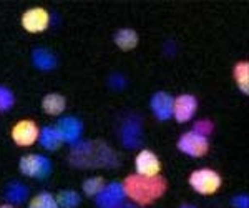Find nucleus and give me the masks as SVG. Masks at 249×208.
Masks as SVG:
<instances>
[{
  "label": "nucleus",
  "mask_w": 249,
  "mask_h": 208,
  "mask_svg": "<svg viewBox=\"0 0 249 208\" xmlns=\"http://www.w3.org/2000/svg\"><path fill=\"white\" fill-rule=\"evenodd\" d=\"M173 102H175V98L168 92H156L150 102L151 112L158 120L166 122L173 117Z\"/></svg>",
  "instance_id": "nucleus-11"
},
{
  "label": "nucleus",
  "mask_w": 249,
  "mask_h": 208,
  "mask_svg": "<svg viewBox=\"0 0 249 208\" xmlns=\"http://www.w3.org/2000/svg\"><path fill=\"white\" fill-rule=\"evenodd\" d=\"M105 180L102 177H91V178H87L83 182V191L88 195V197H96L103 189H105Z\"/></svg>",
  "instance_id": "nucleus-21"
},
{
  "label": "nucleus",
  "mask_w": 249,
  "mask_h": 208,
  "mask_svg": "<svg viewBox=\"0 0 249 208\" xmlns=\"http://www.w3.org/2000/svg\"><path fill=\"white\" fill-rule=\"evenodd\" d=\"M115 43L122 50H131L138 45V35L131 29H122L115 34Z\"/></svg>",
  "instance_id": "nucleus-16"
},
{
  "label": "nucleus",
  "mask_w": 249,
  "mask_h": 208,
  "mask_svg": "<svg viewBox=\"0 0 249 208\" xmlns=\"http://www.w3.org/2000/svg\"><path fill=\"white\" fill-rule=\"evenodd\" d=\"M213 122H210V120H198V122L195 123V129H193V132H196V133L203 135V137H208V135L213 132Z\"/></svg>",
  "instance_id": "nucleus-23"
},
{
  "label": "nucleus",
  "mask_w": 249,
  "mask_h": 208,
  "mask_svg": "<svg viewBox=\"0 0 249 208\" xmlns=\"http://www.w3.org/2000/svg\"><path fill=\"white\" fill-rule=\"evenodd\" d=\"M234 80L238 83L239 90L243 94L249 92V63L248 62H239L234 67Z\"/></svg>",
  "instance_id": "nucleus-18"
},
{
  "label": "nucleus",
  "mask_w": 249,
  "mask_h": 208,
  "mask_svg": "<svg viewBox=\"0 0 249 208\" xmlns=\"http://www.w3.org/2000/svg\"><path fill=\"white\" fill-rule=\"evenodd\" d=\"M38 140H40V145H42L45 150H50V151L58 150L63 143V140L60 137V133L55 127H43V129L40 130Z\"/></svg>",
  "instance_id": "nucleus-14"
},
{
  "label": "nucleus",
  "mask_w": 249,
  "mask_h": 208,
  "mask_svg": "<svg viewBox=\"0 0 249 208\" xmlns=\"http://www.w3.org/2000/svg\"><path fill=\"white\" fill-rule=\"evenodd\" d=\"M55 129L60 133L63 142L67 143H77L80 137H82V132H83V125L78 118L75 117H63L60 118L55 125Z\"/></svg>",
  "instance_id": "nucleus-10"
},
{
  "label": "nucleus",
  "mask_w": 249,
  "mask_h": 208,
  "mask_svg": "<svg viewBox=\"0 0 249 208\" xmlns=\"http://www.w3.org/2000/svg\"><path fill=\"white\" fill-rule=\"evenodd\" d=\"M67 107V100L60 94H48L42 100V109L48 115H60L63 113Z\"/></svg>",
  "instance_id": "nucleus-15"
},
{
  "label": "nucleus",
  "mask_w": 249,
  "mask_h": 208,
  "mask_svg": "<svg viewBox=\"0 0 249 208\" xmlns=\"http://www.w3.org/2000/svg\"><path fill=\"white\" fill-rule=\"evenodd\" d=\"M232 207L234 208H249L248 195H238V197L232 198Z\"/></svg>",
  "instance_id": "nucleus-24"
},
{
  "label": "nucleus",
  "mask_w": 249,
  "mask_h": 208,
  "mask_svg": "<svg viewBox=\"0 0 249 208\" xmlns=\"http://www.w3.org/2000/svg\"><path fill=\"white\" fill-rule=\"evenodd\" d=\"M124 190L122 183H108L105 189L96 195V205L100 208H120L124 200Z\"/></svg>",
  "instance_id": "nucleus-8"
},
{
  "label": "nucleus",
  "mask_w": 249,
  "mask_h": 208,
  "mask_svg": "<svg viewBox=\"0 0 249 208\" xmlns=\"http://www.w3.org/2000/svg\"><path fill=\"white\" fill-rule=\"evenodd\" d=\"M14 103H15V97L12 94V90L0 85V113L9 112L14 107Z\"/></svg>",
  "instance_id": "nucleus-22"
},
{
  "label": "nucleus",
  "mask_w": 249,
  "mask_h": 208,
  "mask_svg": "<svg viewBox=\"0 0 249 208\" xmlns=\"http://www.w3.org/2000/svg\"><path fill=\"white\" fill-rule=\"evenodd\" d=\"M181 208H196V207H193V205H183Z\"/></svg>",
  "instance_id": "nucleus-26"
},
{
  "label": "nucleus",
  "mask_w": 249,
  "mask_h": 208,
  "mask_svg": "<svg viewBox=\"0 0 249 208\" xmlns=\"http://www.w3.org/2000/svg\"><path fill=\"white\" fill-rule=\"evenodd\" d=\"M196 110H198V100L191 94H183L175 98L173 102V117L176 122L186 123L195 117Z\"/></svg>",
  "instance_id": "nucleus-7"
},
{
  "label": "nucleus",
  "mask_w": 249,
  "mask_h": 208,
  "mask_svg": "<svg viewBox=\"0 0 249 208\" xmlns=\"http://www.w3.org/2000/svg\"><path fill=\"white\" fill-rule=\"evenodd\" d=\"M50 25V14L42 7L29 9L22 15V27L30 34H40Z\"/></svg>",
  "instance_id": "nucleus-6"
},
{
  "label": "nucleus",
  "mask_w": 249,
  "mask_h": 208,
  "mask_svg": "<svg viewBox=\"0 0 249 208\" xmlns=\"http://www.w3.org/2000/svg\"><path fill=\"white\" fill-rule=\"evenodd\" d=\"M40 130L34 120H20L12 129V138L18 147H30L38 140Z\"/></svg>",
  "instance_id": "nucleus-5"
},
{
  "label": "nucleus",
  "mask_w": 249,
  "mask_h": 208,
  "mask_svg": "<svg viewBox=\"0 0 249 208\" xmlns=\"http://www.w3.org/2000/svg\"><path fill=\"white\" fill-rule=\"evenodd\" d=\"M29 208H60L57 203V198L53 197L48 191H42V193L35 195L34 198L30 200Z\"/></svg>",
  "instance_id": "nucleus-20"
},
{
  "label": "nucleus",
  "mask_w": 249,
  "mask_h": 208,
  "mask_svg": "<svg viewBox=\"0 0 249 208\" xmlns=\"http://www.w3.org/2000/svg\"><path fill=\"white\" fill-rule=\"evenodd\" d=\"M18 169L25 177L43 180V178L50 177L52 162H50V158L45 157V155L30 153V155H25V157L20 158Z\"/></svg>",
  "instance_id": "nucleus-2"
},
{
  "label": "nucleus",
  "mask_w": 249,
  "mask_h": 208,
  "mask_svg": "<svg viewBox=\"0 0 249 208\" xmlns=\"http://www.w3.org/2000/svg\"><path fill=\"white\" fill-rule=\"evenodd\" d=\"M29 197V189H27L23 183L20 182H14L10 183L9 187H7L5 190V198L9 200L10 203H15V205H20V203H23Z\"/></svg>",
  "instance_id": "nucleus-17"
},
{
  "label": "nucleus",
  "mask_w": 249,
  "mask_h": 208,
  "mask_svg": "<svg viewBox=\"0 0 249 208\" xmlns=\"http://www.w3.org/2000/svg\"><path fill=\"white\" fill-rule=\"evenodd\" d=\"M178 149L179 151H183V153L190 155V157L199 158L208 153V150H210V142H208V137H203V135L191 130L179 137Z\"/></svg>",
  "instance_id": "nucleus-4"
},
{
  "label": "nucleus",
  "mask_w": 249,
  "mask_h": 208,
  "mask_svg": "<svg viewBox=\"0 0 249 208\" xmlns=\"http://www.w3.org/2000/svg\"><path fill=\"white\" fill-rule=\"evenodd\" d=\"M190 185L193 187V190L201 195H213L219 190L221 177L218 171L211 169L195 170L190 177Z\"/></svg>",
  "instance_id": "nucleus-3"
},
{
  "label": "nucleus",
  "mask_w": 249,
  "mask_h": 208,
  "mask_svg": "<svg viewBox=\"0 0 249 208\" xmlns=\"http://www.w3.org/2000/svg\"><path fill=\"white\" fill-rule=\"evenodd\" d=\"M136 173L143 177H155L161 170V163L151 150H142L135 158Z\"/></svg>",
  "instance_id": "nucleus-9"
},
{
  "label": "nucleus",
  "mask_w": 249,
  "mask_h": 208,
  "mask_svg": "<svg viewBox=\"0 0 249 208\" xmlns=\"http://www.w3.org/2000/svg\"><path fill=\"white\" fill-rule=\"evenodd\" d=\"M120 208H133V207H131V205H122Z\"/></svg>",
  "instance_id": "nucleus-27"
},
{
  "label": "nucleus",
  "mask_w": 249,
  "mask_h": 208,
  "mask_svg": "<svg viewBox=\"0 0 249 208\" xmlns=\"http://www.w3.org/2000/svg\"><path fill=\"white\" fill-rule=\"evenodd\" d=\"M57 203L60 208H77L82 203V198L75 190H63L57 195Z\"/></svg>",
  "instance_id": "nucleus-19"
},
{
  "label": "nucleus",
  "mask_w": 249,
  "mask_h": 208,
  "mask_svg": "<svg viewBox=\"0 0 249 208\" xmlns=\"http://www.w3.org/2000/svg\"><path fill=\"white\" fill-rule=\"evenodd\" d=\"M122 142L126 149H136L142 143V122L136 117L128 118L122 127Z\"/></svg>",
  "instance_id": "nucleus-12"
},
{
  "label": "nucleus",
  "mask_w": 249,
  "mask_h": 208,
  "mask_svg": "<svg viewBox=\"0 0 249 208\" xmlns=\"http://www.w3.org/2000/svg\"><path fill=\"white\" fill-rule=\"evenodd\" d=\"M0 208H15L14 205H0Z\"/></svg>",
  "instance_id": "nucleus-25"
},
{
  "label": "nucleus",
  "mask_w": 249,
  "mask_h": 208,
  "mask_svg": "<svg viewBox=\"0 0 249 208\" xmlns=\"http://www.w3.org/2000/svg\"><path fill=\"white\" fill-rule=\"evenodd\" d=\"M124 195L138 205H151L166 191V180L160 175L143 177V175H128L122 183Z\"/></svg>",
  "instance_id": "nucleus-1"
},
{
  "label": "nucleus",
  "mask_w": 249,
  "mask_h": 208,
  "mask_svg": "<svg viewBox=\"0 0 249 208\" xmlns=\"http://www.w3.org/2000/svg\"><path fill=\"white\" fill-rule=\"evenodd\" d=\"M32 62L42 72H50L57 67V57L48 49H35L32 54Z\"/></svg>",
  "instance_id": "nucleus-13"
}]
</instances>
